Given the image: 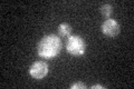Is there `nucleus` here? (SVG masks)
Segmentation results:
<instances>
[{"instance_id":"obj_1","label":"nucleus","mask_w":134,"mask_h":89,"mask_svg":"<svg viewBox=\"0 0 134 89\" xmlns=\"http://www.w3.org/2000/svg\"><path fill=\"white\" fill-rule=\"evenodd\" d=\"M62 50V41L56 35L45 36L37 45V51L40 57L50 59L59 55Z\"/></svg>"},{"instance_id":"obj_7","label":"nucleus","mask_w":134,"mask_h":89,"mask_svg":"<svg viewBox=\"0 0 134 89\" xmlns=\"http://www.w3.org/2000/svg\"><path fill=\"white\" fill-rule=\"evenodd\" d=\"M70 89H86V85L84 82H75L70 86Z\"/></svg>"},{"instance_id":"obj_3","label":"nucleus","mask_w":134,"mask_h":89,"mask_svg":"<svg viewBox=\"0 0 134 89\" xmlns=\"http://www.w3.org/2000/svg\"><path fill=\"white\" fill-rule=\"evenodd\" d=\"M48 74V65L44 61H36L29 68V75L35 79H43Z\"/></svg>"},{"instance_id":"obj_8","label":"nucleus","mask_w":134,"mask_h":89,"mask_svg":"<svg viewBox=\"0 0 134 89\" xmlns=\"http://www.w3.org/2000/svg\"><path fill=\"white\" fill-rule=\"evenodd\" d=\"M91 88L92 89H105V87L102 86V85H93Z\"/></svg>"},{"instance_id":"obj_2","label":"nucleus","mask_w":134,"mask_h":89,"mask_svg":"<svg viewBox=\"0 0 134 89\" xmlns=\"http://www.w3.org/2000/svg\"><path fill=\"white\" fill-rule=\"evenodd\" d=\"M66 50L72 56L79 57L85 54L86 50V42L79 36H69L66 41Z\"/></svg>"},{"instance_id":"obj_5","label":"nucleus","mask_w":134,"mask_h":89,"mask_svg":"<svg viewBox=\"0 0 134 89\" xmlns=\"http://www.w3.org/2000/svg\"><path fill=\"white\" fill-rule=\"evenodd\" d=\"M58 33L62 37H69L70 33H72V27H70V25H68L67 22L60 23L59 27H58Z\"/></svg>"},{"instance_id":"obj_4","label":"nucleus","mask_w":134,"mask_h":89,"mask_svg":"<svg viewBox=\"0 0 134 89\" xmlns=\"http://www.w3.org/2000/svg\"><path fill=\"white\" fill-rule=\"evenodd\" d=\"M100 31L107 37H116L120 32V25L116 20L108 18L102 23Z\"/></svg>"},{"instance_id":"obj_6","label":"nucleus","mask_w":134,"mask_h":89,"mask_svg":"<svg viewBox=\"0 0 134 89\" xmlns=\"http://www.w3.org/2000/svg\"><path fill=\"white\" fill-rule=\"evenodd\" d=\"M100 14L105 18H110L113 15V7L111 5H103L100 7Z\"/></svg>"}]
</instances>
